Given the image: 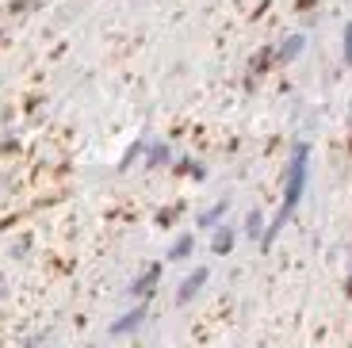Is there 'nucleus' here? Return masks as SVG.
I'll return each mask as SVG.
<instances>
[{"label":"nucleus","instance_id":"obj_3","mask_svg":"<svg viewBox=\"0 0 352 348\" xmlns=\"http://www.w3.org/2000/svg\"><path fill=\"white\" fill-rule=\"evenodd\" d=\"M157 279H161V264H150V268H146V272H142V276L131 283V295H134V298H150L153 291H157Z\"/></svg>","mask_w":352,"mask_h":348},{"label":"nucleus","instance_id":"obj_1","mask_svg":"<svg viewBox=\"0 0 352 348\" xmlns=\"http://www.w3.org/2000/svg\"><path fill=\"white\" fill-rule=\"evenodd\" d=\"M307 173H310V146H307V142H299V146L291 149L287 176H283V203H280V210H276V218L264 226L261 245H272L276 234L287 226V218L295 215V207L302 203V192H307Z\"/></svg>","mask_w":352,"mask_h":348},{"label":"nucleus","instance_id":"obj_5","mask_svg":"<svg viewBox=\"0 0 352 348\" xmlns=\"http://www.w3.org/2000/svg\"><path fill=\"white\" fill-rule=\"evenodd\" d=\"M302 50H307V35H287L280 43V50H276V61H280V65H287V61H295Z\"/></svg>","mask_w":352,"mask_h":348},{"label":"nucleus","instance_id":"obj_10","mask_svg":"<svg viewBox=\"0 0 352 348\" xmlns=\"http://www.w3.org/2000/svg\"><path fill=\"white\" fill-rule=\"evenodd\" d=\"M245 234L253 237H264V218H261V210H249V218H245Z\"/></svg>","mask_w":352,"mask_h":348},{"label":"nucleus","instance_id":"obj_15","mask_svg":"<svg viewBox=\"0 0 352 348\" xmlns=\"http://www.w3.org/2000/svg\"><path fill=\"white\" fill-rule=\"evenodd\" d=\"M349 287H352V268H349Z\"/></svg>","mask_w":352,"mask_h":348},{"label":"nucleus","instance_id":"obj_12","mask_svg":"<svg viewBox=\"0 0 352 348\" xmlns=\"http://www.w3.org/2000/svg\"><path fill=\"white\" fill-rule=\"evenodd\" d=\"M176 173H188V176H195V180H203V168L195 165V161H180V165H176Z\"/></svg>","mask_w":352,"mask_h":348},{"label":"nucleus","instance_id":"obj_11","mask_svg":"<svg viewBox=\"0 0 352 348\" xmlns=\"http://www.w3.org/2000/svg\"><path fill=\"white\" fill-rule=\"evenodd\" d=\"M142 153H146V138H138L131 149H126V153H123V161H119V168H131V161H134V157H142Z\"/></svg>","mask_w":352,"mask_h":348},{"label":"nucleus","instance_id":"obj_4","mask_svg":"<svg viewBox=\"0 0 352 348\" xmlns=\"http://www.w3.org/2000/svg\"><path fill=\"white\" fill-rule=\"evenodd\" d=\"M203 283H207V268H195L192 276L184 279V283H180V291H176V303L184 306V303H192L195 295H199V287Z\"/></svg>","mask_w":352,"mask_h":348},{"label":"nucleus","instance_id":"obj_8","mask_svg":"<svg viewBox=\"0 0 352 348\" xmlns=\"http://www.w3.org/2000/svg\"><path fill=\"white\" fill-rule=\"evenodd\" d=\"M222 218H226V199L214 203L211 210H203V215H199V226H203V230H214V226L222 222Z\"/></svg>","mask_w":352,"mask_h":348},{"label":"nucleus","instance_id":"obj_14","mask_svg":"<svg viewBox=\"0 0 352 348\" xmlns=\"http://www.w3.org/2000/svg\"><path fill=\"white\" fill-rule=\"evenodd\" d=\"M27 4H31V0H12V4H8V12H23Z\"/></svg>","mask_w":352,"mask_h":348},{"label":"nucleus","instance_id":"obj_13","mask_svg":"<svg viewBox=\"0 0 352 348\" xmlns=\"http://www.w3.org/2000/svg\"><path fill=\"white\" fill-rule=\"evenodd\" d=\"M341 54H344V61L352 65V23L344 27V46H341Z\"/></svg>","mask_w":352,"mask_h":348},{"label":"nucleus","instance_id":"obj_2","mask_svg":"<svg viewBox=\"0 0 352 348\" xmlns=\"http://www.w3.org/2000/svg\"><path fill=\"white\" fill-rule=\"evenodd\" d=\"M146 314H150V306H146V298H138V306H134V310H126L123 318H119V322H111V337H126V333L142 329Z\"/></svg>","mask_w":352,"mask_h":348},{"label":"nucleus","instance_id":"obj_6","mask_svg":"<svg viewBox=\"0 0 352 348\" xmlns=\"http://www.w3.org/2000/svg\"><path fill=\"white\" fill-rule=\"evenodd\" d=\"M234 241H238V234H234V226H226V222H219V226H214V237H211V252H214V257H226V252L234 249Z\"/></svg>","mask_w":352,"mask_h":348},{"label":"nucleus","instance_id":"obj_7","mask_svg":"<svg viewBox=\"0 0 352 348\" xmlns=\"http://www.w3.org/2000/svg\"><path fill=\"white\" fill-rule=\"evenodd\" d=\"M192 249H195V237L192 234L176 237V241L168 245V261H184V257H192Z\"/></svg>","mask_w":352,"mask_h":348},{"label":"nucleus","instance_id":"obj_9","mask_svg":"<svg viewBox=\"0 0 352 348\" xmlns=\"http://www.w3.org/2000/svg\"><path fill=\"white\" fill-rule=\"evenodd\" d=\"M165 161H168V146H165V142H153V146H146V165H150V168L165 165Z\"/></svg>","mask_w":352,"mask_h":348}]
</instances>
